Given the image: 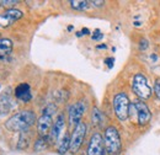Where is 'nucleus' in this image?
Segmentation results:
<instances>
[{
	"instance_id": "obj_15",
	"label": "nucleus",
	"mask_w": 160,
	"mask_h": 155,
	"mask_svg": "<svg viewBox=\"0 0 160 155\" xmlns=\"http://www.w3.org/2000/svg\"><path fill=\"white\" fill-rule=\"evenodd\" d=\"M69 4L74 10H78V11H84L89 8V1H85V0H72L69 1Z\"/></svg>"
},
{
	"instance_id": "obj_24",
	"label": "nucleus",
	"mask_w": 160,
	"mask_h": 155,
	"mask_svg": "<svg viewBox=\"0 0 160 155\" xmlns=\"http://www.w3.org/2000/svg\"><path fill=\"white\" fill-rule=\"evenodd\" d=\"M105 64H107V67L111 69V68L113 67V64H115V58H112V57L106 58V59H105Z\"/></svg>"
},
{
	"instance_id": "obj_5",
	"label": "nucleus",
	"mask_w": 160,
	"mask_h": 155,
	"mask_svg": "<svg viewBox=\"0 0 160 155\" xmlns=\"http://www.w3.org/2000/svg\"><path fill=\"white\" fill-rule=\"evenodd\" d=\"M137 113L138 117V123L140 126H145L150 122L152 119V112L149 110V107L143 102V101H136L133 103H131L129 107V113Z\"/></svg>"
},
{
	"instance_id": "obj_28",
	"label": "nucleus",
	"mask_w": 160,
	"mask_h": 155,
	"mask_svg": "<svg viewBox=\"0 0 160 155\" xmlns=\"http://www.w3.org/2000/svg\"><path fill=\"white\" fill-rule=\"evenodd\" d=\"M98 49H106V44H101V46H98Z\"/></svg>"
},
{
	"instance_id": "obj_20",
	"label": "nucleus",
	"mask_w": 160,
	"mask_h": 155,
	"mask_svg": "<svg viewBox=\"0 0 160 155\" xmlns=\"http://www.w3.org/2000/svg\"><path fill=\"white\" fill-rule=\"evenodd\" d=\"M19 4V0H2L0 1V5L4 6V8H9V9H14L12 6Z\"/></svg>"
},
{
	"instance_id": "obj_19",
	"label": "nucleus",
	"mask_w": 160,
	"mask_h": 155,
	"mask_svg": "<svg viewBox=\"0 0 160 155\" xmlns=\"http://www.w3.org/2000/svg\"><path fill=\"white\" fill-rule=\"evenodd\" d=\"M56 111H57V106L54 105V103H48L44 108H43V111H42V115H47V116H52L53 113H56Z\"/></svg>"
},
{
	"instance_id": "obj_27",
	"label": "nucleus",
	"mask_w": 160,
	"mask_h": 155,
	"mask_svg": "<svg viewBox=\"0 0 160 155\" xmlns=\"http://www.w3.org/2000/svg\"><path fill=\"white\" fill-rule=\"evenodd\" d=\"M80 33H81V36H84V35H90V31H89L88 28H82V30L80 31Z\"/></svg>"
},
{
	"instance_id": "obj_11",
	"label": "nucleus",
	"mask_w": 160,
	"mask_h": 155,
	"mask_svg": "<svg viewBox=\"0 0 160 155\" xmlns=\"http://www.w3.org/2000/svg\"><path fill=\"white\" fill-rule=\"evenodd\" d=\"M53 126V119L52 116H47V115H42L37 121V132L38 136L42 138H48L49 132L52 129Z\"/></svg>"
},
{
	"instance_id": "obj_2",
	"label": "nucleus",
	"mask_w": 160,
	"mask_h": 155,
	"mask_svg": "<svg viewBox=\"0 0 160 155\" xmlns=\"http://www.w3.org/2000/svg\"><path fill=\"white\" fill-rule=\"evenodd\" d=\"M103 143L105 149L108 155H120L122 150V140H121L120 132L116 127L108 126L105 129L103 134Z\"/></svg>"
},
{
	"instance_id": "obj_1",
	"label": "nucleus",
	"mask_w": 160,
	"mask_h": 155,
	"mask_svg": "<svg viewBox=\"0 0 160 155\" xmlns=\"http://www.w3.org/2000/svg\"><path fill=\"white\" fill-rule=\"evenodd\" d=\"M36 122V115L31 110L20 111L5 122V128L10 132H25Z\"/></svg>"
},
{
	"instance_id": "obj_26",
	"label": "nucleus",
	"mask_w": 160,
	"mask_h": 155,
	"mask_svg": "<svg viewBox=\"0 0 160 155\" xmlns=\"http://www.w3.org/2000/svg\"><path fill=\"white\" fill-rule=\"evenodd\" d=\"M31 98H32V94H31V92H28V94H26L23 97H21L20 100L21 101H23V102H28Z\"/></svg>"
},
{
	"instance_id": "obj_22",
	"label": "nucleus",
	"mask_w": 160,
	"mask_h": 155,
	"mask_svg": "<svg viewBox=\"0 0 160 155\" xmlns=\"http://www.w3.org/2000/svg\"><path fill=\"white\" fill-rule=\"evenodd\" d=\"M91 38L94 39V41H100V39L103 38V35L100 32V30H96V31L94 32V35L91 36Z\"/></svg>"
},
{
	"instance_id": "obj_16",
	"label": "nucleus",
	"mask_w": 160,
	"mask_h": 155,
	"mask_svg": "<svg viewBox=\"0 0 160 155\" xmlns=\"http://www.w3.org/2000/svg\"><path fill=\"white\" fill-rule=\"evenodd\" d=\"M30 144V136H28V131H25V132H21L20 139H19V143H18V148L19 149H26Z\"/></svg>"
},
{
	"instance_id": "obj_9",
	"label": "nucleus",
	"mask_w": 160,
	"mask_h": 155,
	"mask_svg": "<svg viewBox=\"0 0 160 155\" xmlns=\"http://www.w3.org/2000/svg\"><path fill=\"white\" fill-rule=\"evenodd\" d=\"M85 103L84 102H75L69 107V123L72 126H77L81 122L82 115L85 112Z\"/></svg>"
},
{
	"instance_id": "obj_4",
	"label": "nucleus",
	"mask_w": 160,
	"mask_h": 155,
	"mask_svg": "<svg viewBox=\"0 0 160 155\" xmlns=\"http://www.w3.org/2000/svg\"><path fill=\"white\" fill-rule=\"evenodd\" d=\"M132 90L137 96L142 100H147L152 96V88L148 84L147 78L143 74H136L132 81Z\"/></svg>"
},
{
	"instance_id": "obj_10",
	"label": "nucleus",
	"mask_w": 160,
	"mask_h": 155,
	"mask_svg": "<svg viewBox=\"0 0 160 155\" xmlns=\"http://www.w3.org/2000/svg\"><path fill=\"white\" fill-rule=\"evenodd\" d=\"M64 124H65L64 115H63V113H59V115L57 116V118H56V121H54L53 126H52L51 132H49V136H48V140H49V143L54 144V143H57V142H58L60 133L63 132Z\"/></svg>"
},
{
	"instance_id": "obj_3",
	"label": "nucleus",
	"mask_w": 160,
	"mask_h": 155,
	"mask_svg": "<svg viewBox=\"0 0 160 155\" xmlns=\"http://www.w3.org/2000/svg\"><path fill=\"white\" fill-rule=\"evenodd\" d=\"M131 102L126 92H118L113 97V110L120 121H126L129 117Z\"/></svg>"
},
{
	"instance_id": "obj_6",
	"label": "nucleus",
	"mask_w": 160,
	"mask_h": 155,
	"mask_svg": "<svg viewBox=\"0 0 160 155\" xmlns=\"http://www.w3.org/2000/svg\"><path fill=\"white\" fill-rule=\"evenodd\" d=\"M85 134H86V124L84 122H80L79 124L74 127L73 133L70 136V152L72 153L79 152V149L82 145Z\"/></svg>"
},
{
	"instance_id": "obj_14",
	"label": "nucleus",
	"mask_w": 160,
	"mask_h": 155,
	"mask_svg": "<svg viewBox=\"0 0 160 155\" xmlns=\"http://www.w3.org/2000/svg\"><path fill=\"white\" fill-rule=\"evenodd\" d=\"M15 96L18 97V98H21V97H23L26 94H28V92H31L30 91V85L28 84H26V82H22V84H19L16 88H15Z\"/></svg>"
},
{
	"instance_id": "obj_17",
	"label": "nucleus",
	"mask_w": 160,
	"mask_h": 155,
	"mask_svg": "<svg viewBox=\"0 0 160 155\" xmlns=\"http://www.w3.org/2000/svg\"><path fill=\"white\" fill-rule=\"evenodd\" d=\"M91 119L94 126H101V123L103 122V115L98 107L92 108V115H91Z\"/></svg>"
},
{
	"instance_id": "obj_25",
	"label": "nucleus",
	"mask_w": 160,
	"mask_h": 155,
	"mask_svg": "<svg viewBox=\"0 0 160 155\" xmlns=\"http://www.w3.org/2000/svg\"><path fill=\"white\" fill-rule=\"evenodd\" d=\"M139 47H140V49L142 51H145L147 48H148V41L147 39H144V38H142L140 39V42H139Z\"/></svg>"
},
{
	"instance_id": "obj_21",
	"label": "nucleus",
	"mask_w": 160,
	"mask_h": 155,
	"mask_svg": "<svg viewBox=\"0 0 160 155\" xmlns=\"http://www.w3.org/2000/svg\"><path fill=\"white\" fill-rule=\"evenodd\" d=\"M154 94L155 97L160 100V78H157L154 81Z\"/></svg>"
},
{
	"instance_id": "obj_7",
	"label": "nucleus",
	"mask_w": 160,
	"mask_h": 155,
	"mask_svg": "<svg viewBox=\"0 0 160 155\" xmlns=\"http://www.w3.org/2000/svg\"><path fill=\"white\" fill-rule=\"evenodd\" d=\"M105 143L100 133H94L88 145V155H105Z\"/></svg>"
},
{
	"instance_id": "obj_12",
	"label": "nucleus",
	"mask_w": 160,
	"mask_h": 155,
	"mask_svg": "<svg viewBox=\"0 0 160 155\" xmlns=\"http://www.w3.org/2000/svg\"><path fill=\"white\" fill-rule=\"evenodd\" d=\"M12 52V42L9 38L0 39V60H5Z\"/></svg>"
},
{
	"instance_id": "obj_18",
	"label": "nucleus",
	"mask_w": 160,
	"mask_h": 155,
	"mask_svg": "<svg viewBox=\"0 0 160 155\" xmlns=\"http://www.w3.org/2000/svg\"><path fill=\"white\" fill-rule=\"evenodd\" d=\"M47 145H48V138H42V137H40L35 142L33 149H35V152H42V150L47 149Z\"/></svg>"
},
{
	"instance_id": "obj_8",
	"label": "nucleus",
	"mask_w": 160,
	"mask_h": 155,
	"mask_svg": "<svg viewBox=\"0 0 160 155\" xmlns=\"http://www.w3.org/2000/svg\"><path fill=\"white\" fill-rule=\"evenodd\" d=\"M23 16V12L19 9H8L5 12L0 14V28L9 27L15 21L20 20Z\"/></svg>"
},
{
	"instance_id": "obj_23",
	"label": "nucleus",
	"mask_w": 160,
	"mask_h": 155,
	"mask_svg": "<svg viewBox=\"0 0 160 155\" xmlns=\"http://www.w3.org/2000/svg\"><path fill=\"white\" fill-rule=\"evenodd\" d=\"M89 4H91L95 8H101L102 5H105V1H102V0H92V1H89Z\"/></svg>"
},
{
	"instance_id": "obj_13",
	"label": "nucleus",
	"mask_w": 160,
	"mask_h": 155,
	"mask_svg": "<svg viewBox=\"0 0 160 155\" xmlns=\"http://www.w3.org/2000/svg\"><path fill=\"white\" fill-rule=\"evenodd\" d=\"M68 150H70V136H69V133H65L58 144V153L65 154Z\"/></svg>"
}]
</instances>
